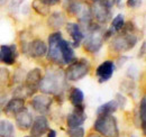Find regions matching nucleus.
I'll use <instances>...</instances> for the list:
<instances>
[{
  "label": "nucleus",
  "mask_w": 146,
  "mask_h": 137,
  "mask_svg": "<svg viewBox=\"0 0 146 137\" xmlns=\"http://www.w3.org/2000/svg\"><path fill=\"white\" fill-rule=\"evenodd\" d=\"M66 79L64 71L60 67H51L47 68L45 75L42 78L38 89L44 94L58 96L62 94L66 88Z\"/></svg>",
  "instance_id": "obj_1"
},
{
  "label": "nucleus",
  "mask_w": 146,
  "mask_h": 137,
  "mask_svg": "<svg viewBox=\"0 0 146 137\" xmlns=\"http://www.w3.org/2000/svg\"><path fill=\"white\" fill-rule=\"evenodd\" d=\"M131 23L125 24L123 29L120 31L121 33L117 36H113L111 42H110V50L116 53H125L131 49L135 47V45L138 42V36L134 33V28L131 26Z\"/></svg>",
  "instance_id": "obj_2"
},
{
  "label": "nucleus",
  "mask_w": 146,
  "mask_h": 137,
  "mask_svg": "<svg viewBox=\"0 0 146 137\" xmlns=\"http://www.w3.org/2000/svg\"><path fill=\"white\" fill-rule=\"evenodd\" d=\"M64 7L69 14L78 18L79 23L84 27L88 28L92 23V15L90 6L81 0H65Z\"/></svg>",
  "instance_id": "obj_3"
},
{
  "label": "nucleus",
  "mask_w": 146,
  "mask_h": 137,
  "mask_svg": "<svg viewBox=\"0 0 146 137\" xmlns=\"http://www.w3.org/2000/svg\"><path fill=\"white\" fill-rule=\"evenodd\" d=\"M87 36L83 38V47L89 53H97L101 50L104 45V34L105 29L100 24L92 23L91 25L86 29Z\"/></svg>",
  "instance_id": "obj_4"
},
{
  "label": "nucleus",
  "mask_w": 146,
  "mask_h": 137,
  "mask_svg": "<svg viewBox=\"0 0 146 137\" xmlns=\"http://www.w3.org/2000/svg\"><path fill=\"white\" fill-rule=\"evenodd\" d=\"M93 129L102 137H119L117 118L112 115L97 116Z\"/></svg>",
  "instance_id": "obj_5"
},
{
  "label": "nucleus",
  "mask_w": 146,
  "mask_h": 137,
  "mask_svg": "<svg viewBox=\"0 0 146 137\" xmlns=\"http://www.w3.org/2000/svg\"><path fill=\"white\" fill-rule=\"evenodd\" d=\"M91 65L87 59H79L69 64L65 70V79L68 81H79L90 73Z\"/></svg>",
  "instance_id": "obj_6"
},
{
  "label": "nucleus",
  "mask_w": 146,
  "mask_h": 137,
  "mask_svg": "<svg viewBox=\"0 0 146 137\" xmlns=\"http://www.w3.org/2000/svg\"><path fill=\"white\" fill-rule=\"evenodd\" d=\"M111 0H99L93 2L90 6L91 9L92 19H96L97 24H107L111 20V7H112Z\"/></svg>",
  "instance_id": "obj_7"
},
{
  "label": "nucleus",
  "mask_w": 146,
  "mask_h": 137,
  "mask_svg": "<svg viewBox=\"0 0 146 137\" xmlns=\"http://www.w3.org/2000/svg\"><path fill=\"white\" fill-rule=\"evenodd\" d=\"M62 33L61 32H54L48 36V47H47V57L50 61H52L53 63L57 64V65H62L64 64L63 63V60H62V56H61V53H60V47H58V44H60V41L62 39Z\"/></svg>",
  "instance_id": "obj_8"
},
{
  "label": "nucleus",
  "mask_w": 146,
  "mask_h": 137,
  "mask_svg": "<svg viewBox=\"0 0 146 137\" xmlns=\"http://www.w3.org/2000/svg\"><path fill=\"white\" fill-rule=\"evenodd\" d=\"M24 53H26L31 57L39 59V57H43V56L46 55L47 46H46V44L42 39L36 38V39H33V41L28 42V44H27Z\"/></svg>",
  "instance_id": "obj_9"
},
{
  "label": "nucleus",
  "mask_w": 146,
  "mask_h": 137,
  "mask_svg": "<svg viewBox=\"0 0 146 137\" xmlns=\"http://www.w3.org/2000/svg\"><path fill=\"white\" fill-rule=\"evenodd\" d=\"M87 119V115L84 112V104L80 107H74L72 111L66 117V125L69 128H75L83 125Z\"/></svg>",
  "instance_id": "obj_10"
},
{
  "label": "nucleus",
  "mask_w": 146,
  "mask_h": 137,
  "mask_svg": "<svg viewBox=\"0 0 146 137\" xmlns=\"http://www.w3.org/2000/svg\"><path fill=\"white\" fill-rule=\"evenodd\" d=\"M52 102H53V100H52V98L48 94L42 93V94L35 96L32 99L31 106L33 107V109L36 112H39V114L44 115V114L48 112V110H50V108L52 106Z\"/></svg>",
  "instance_id": "obj_11"
},
{
  "label": "nucleus",
  "mask_w": 146,
  "mask_h": 137,
  "mask_svg": "<svg viewBox=\"0 0 146 137\" xmlns=\"http://www.w3.org/2000/svg\"><path fill=\"white\" fill-rule=\"evenodd\" d=\"M18 57V51L16 45H1L0 46V62L6 65L15 64Z\"/></svg>",
  "instance_id": "obj_12"
},
{
  "label": "nucleus",
  "mask_w": 146,
  "mask_h": 137,
  "mask_svg": "<svg viewBox=\"0 0 146 137\" xmlns=\"http://www.w3.org/2000/svg\"><path fill=\"white\" fill-rule=\"evenodd\" d=\"M50 130L48 120L46 119L45 116L39 115L34 119L31 126V136L33 137H42L44 136Z\"/></svg>",
  "instance_id": "obj_13"
},
{
  "label": "nucleus",
  "mask_w": 146,
  "mask_h": 137,
  "mask_svg": "<svg viewBox=\"0 0 146 137\" xmlns=\"http://www.w3.org/2000/svg\"><path fill=\"white\" fill-rule=\"evenodd\" d=\"M113 71H115V63L112 61H105L98 65V68L96 70V75L99 82L104 83L112 76Z\"/></svg>",
  "instance_id": "obj_14"
},
{
  "label": "nucleus",
  "mask_w": 146,
  "mask_h": 137,
  "mask_svg": "<svg viewBox=\"0 0 146 137\" xmlns=\"http://www.w3.org/2000/svg\"><path fill=\"white\" fill-rule=\"evenodd\" d=\"M66 32L70 34L71 38H72V43H71L72 47L78 49L84 38V34H83V31L81 29V26L79 24H75V23H68L66 24Z\"/></svg>",
  "instance_id": "obj_15"
},
{
  "label": "nucleus",
  "mask_w": 146,
  "mask_h": 137,
  "mask_svg": "<svg viewBox=\"0 0 146 137\" xmlns=\"http://www.w3.org/2000/svg\"><path fill=\"white\" fill-rule=\"evenodd\" d=\"M58 47H60V53H61V56H62V60H63L64 64L69 65V64H71L72 62H74L76 60L74 50H73L72 45H71L70 42H68V41L62 38L60 41Z\"/></svg>",
  "instance_id": "obj_16"
},
{
  "label": "nucleus",
  "mask_w": 146,
  "mask_h": 137,
  "mask_svg": "<svg viewBox=\"0 0 146 137\" xmlns=\"http://www.w3.org/2000/svg\"><path fill=\"white\" fill-rule=\"evenodd\" d=\"M43 75H42V70L38 68H35L31 70L27 74H26V79H25V86H27L32 92H34L36 90L39 82L42 80Z\"/></svg>",
  "instance_id": "obj_17"
},
{
  "label": "nucleus",
  "mask_w": 146,
  "mask_h": 137,
  "mask_svg": "<svg viewBox=\"0 0 146 137\" xmlns=\"http://www.w3.org/2000/svg\"><path fill=\"white\" fill-rule=\"evenodd\" d=\"M15 119H16V126L21 130L29 129L32 126V122H33L32 114L26 108L21 109L19 112L15 115Z\"/></svg>",
  "instance_id": "obj_18"
},
{
  "label": "nucleus",
  "mask_w": 146,
  "mask_h": 137,
  "mask_svg": "<svg viewBox=\"0 0 146 137\" xmlns=\"http://www.w3.org/2000/svg\"><path fill=\"white\" fill-rule=\"evenodd\" d=\"M25 108V100L20 98H13L5 106V112L7 115H16L21 109Z\"/></svg>",
  "instance_id": "obj_19"
},
{
  "label": "nucleus",
  "mask_w": 146,
  "mask_h": 137,
  "mask_svg": "<svg viewBox=\"0 0 146 137\" xmlns=\"http://www.w3.org/2000/svg\"><path fill=\"white\" fill-rule=\"evenodd\" d=\"M69 99L73 107H80L83 106V101H84V94L82 92L81 89L79 88H71L70 92H69Z\"/></svg>",
  "instance_id": "obj_20"
},
{
  "label": "nucleus",
  "mask_w": 146,
  "mask_h": 137,
  "mask_svg": "<svg viewBox=\"0 0 146 137\" xmlns=\"http://www.w3.org/2000/svg\"><path fill=\"white\" fill-rule=\"evenodd\" d=\"M118 109V104L117 101L113 100H109L106 103L101 104L100 107H98L97 109V116H105V115H112L115 111H117Z\"/></svg>",
  "instance_id": "obj_21"
},
{
  "label": "nucleus",
  "mask_w": 146,
  "mask_h": 137,
  "mask_svg": "<svg viewBox=\"0 0 146 137\" xmlns=\"http://www.w3.org/2000/svg\"><path fill=\"white\" fill-rule=\"evenodd\" d=\"M64 24H65V16L61 11H54V13L51 14V16L48 18V25L52 28L58 29Z\"/></svg>",
  "instance_id": "obj_22"
},
{
  "label": "nucleus",
  "mask_w": 146,
  "mask_h": 137,
  "mask_svg": "<svg viewBox=\"0 0 146 137\" xmlns=\"http://www.w3.org/2000/svg\"><path fill=\"white\" fill-rule=\"evenodd\" d=\"M15 126L11 121L5 119L0 120V137H14Z\"/></svg>",
  "instance_id": "obj_23"
},
{
  "label": "nucleus",
  "mask_w": 146,
  "mask_h": 137,
  "mask_svg": "<svg viewBox=\"0 0 146 137\" xmlns=\"http://www.w3.org/2000/svg\"><path fill=\"white\" fill-rule=\"evenodd\" d=\"M32 6H33V9L36 11L37 14H39L42 16H47L51 13L50 6H47L42 0H34L33 3H32Z\"/></svg>",
  "instance_id": "obj_24"
},
{
  "label": "nucleus",
  "mask_w": 146,
  "mask_h": 137,
  "mask_svg": "<svg viewBox=\"0 0 146 137\" xmlns=\"http://www.w3.org/2000/svg\"><path fill=\"white\" fill-rule=\"evenodd\" d=\"M138 114H139V120L142 122V128L145 132L146 127V98L143 97L141 102H139V108H138Z\"/></svg>",
  "instance_id": "obj_25"
},
{
  "label": "nucleus",
  "mask_w": 146,
  "mask_h": 137,
  "mask_svg": "<svg viewBox=\"0 0 146 137\" xmlns=\"http://www.w3.org/2000/svg\"><path fill=\"white\" fill-rule=\"evenodd\" d=\"M124 25H125V18H124V16H123L121 14L117 15L116 17L112 19V21H111V28H112L116 33H119V32L123 29Z\"/></svg>",
  "instance_id": "obj_26"
},
{
  "label": "nucleus",
  "mask_w": 146,
  "mask_h": 137,
  "mask_svg": "<svg viewBox=\"0 0 146 137\" xmlns=\"http://www.w3.org/2000/svg\"><path fill=\"white\" fill-rule=\"evenodd\" d=\"M68 134L70 137H84V128L83 127H75V128H69Z\"/></svg>",
  "instance_id": "obj_27"
},
{
  "label": "nucleus",
  "mask_w": 146,
  "mask_h": 137,
  "mask_svg": "<svg viewBox=\"0 0 146 137\" xmlns=\"http://www.w3.org/2000/svg\"><path fill=\"white\" fill-rule=\"evenodd\" d=\"M9 80V71L7 68H0V86H3L8 82Z\"/></svg>",
  "instance_id": "obj_28"
},
{
  "label": "nucleus",
  "mask_w": 146,
  "mask_h": 137,
  "mask_svg": "<svg viewBox=\"0 0 146 137\" xmlns=\"http://www.w3.org/2000/svg\"><path fill=\"white\" fill-rule=\"evenodd\" d=\"M115 100L117 101L118 108H125V106H126V103H127V99H126L121 93H117Z\"/></svg>",
  "instance_id": "obj_29"
},
{
  "label": "nucleus",
  "mask_w": 146,
  "mask_h": 137,
  "mask_svg": "<svg viewBox=\"0 0 146 137\" xmlns=\"http://www.w3.org/2000/svg\"><path fill=\"white\" fill-rule=\"evenodd\" d=\"M143 3V0H127L126 5H127L128 8H131V9H136V8H139Z\"/></svg>",
  "instance_id": "obj_30"
},
{
  "label": "nucleus",
  "mask_w": 146,
  "mask_h": 137,
  "mask_svg": "<svg viewBox=\"0 0 146 137\" xmlns=\"http://www.w3.org/2000/svg\"><path fill=\"white\" fill-rule=\"evenodd\" d=\"M21 2H23V0H14V1L10 3V6H9V7H10V9H11L13 11H15L19 6L21 5Z\"/></svg>",
  "instance_id": "obj_31"
},
{
  "label": "nucleus",
  "mask_w": 146,
  "mask_h": 137,
  "mask_svg": "<svg viewBox=\"0 0 146 137\" xmlns=\"http://www.w3.org/2000/svg\"><path fill=\"white\" fill-rule=\"evenodd\" d=\"M42 1H43V2H45L47 6H50V7H51V6L57 5V3H58L61 0H42Z\"/></svg>",
  "instance_id": "obj_32"
},
{
  "label": "nucleus",
  "mask_w": 146,
  "mask_h": 137,
  "mask_svg": "<svg viewBox=\"0 0 146 137\" xmlns=\"http://www.w3.org/2000/svg\"><path fill=\"white\" fill-rule=\"evenodd\" d=\"M145 55V42L142 44V49L139 50V53H138V57H143Z\"/></svg>",
  "instance_id": "obj_33"
},
{
  "label": "nucleus",
  "mask_w": 146,
  "mask_h": 137,
  "mask_svg": "<svg viewBox=\"0 0 146 137\" xmlns=\"http://www.w3.org/2000/svg\"><path fill=\"white\" fill-rule=\"evenodd\" d=\"M127 60H128L127 56H124V55H123V56H120V57H119V60H118V65L120 67V65H121V64H124Z\"/></svg>",
  "instance_id": "obj_34"
},
{
  "label": "nucleus",
  "mask_w": 146,
  "mask_h": 137,
  "mask_svg": "<svg viewBox=\"0 0 146 137\" xmlns=\"http://www.w3.org/2000/svg\"><path fill=\"white\" fill-rule=\"evenodd\" d=\"M47 137H56V132L54 129H50L47 132Z\"/></svg>",
  "instance_id": "obj_35"
},
{
  "label": "nucleus",
  "mask_w": 146,
  "mask_h": 137,
  "mask_svg": "<svg viewBox=\"0 0 146 137\" xmlns=\"http://www.w3.org/2000/svg\"><path fill=\"white\" fill-rule=\"evenodd\" d=\"M111 2H112V5H116V6L120 7V2H121V0H111Z\"/></svg>",
  "instance_id": "obj_36"
},
{
  "label": "nucleus",
  "mask_w": 146,
  "mask_h": 137,
  "mask_svg": "<svg viewBox=\"0 0 146 137\" xmlns=\"http://www.w3.org/2000/svg\"><path fill=\"white\" fill-rule=\"evenodd\" d=\"M89 137H102V136H100V135H94V134H91V135H89Z\"/></svg>",
  "instance_id": "obj_37"
},
{
  "label": "nucleus",
  "mask_w": 146,
  "mask_h": 137,
  "mask_svg": "<svg viewBox=\"0 0 146 137\" xmlns=\"http://www.w3.org/2000/svg\"><path fill=\"white\" fill-rule=\"evenodd\" d=\"M5 1H7V0H0V3H3Z\"/></svg>",
  "instance_id": "obj_38"
},
{
  "label": "nucleus",
  "mask_w": 146,
  "mask_h": 137,
  "mask_svg": "<svg viewBox=\"0 0 146 137\" xmlns=\"http://www.w3.org/2000/svg\"><path fill=\"white\" fill-rule=\"evenodd\" d=\"M90 1H92V2H96V1H99V0H90Z\"/></svg>",
  "instance_id": "obj_39"
},
{
  "label": "nucleus",
  "mask_w": 146,
  "mask_h": 137,
  "mask_svg": "<svg viewBox=\"0 0 146 137\" xmlns=\"http://www.w3.org/2000/svg\"><path fill=\"white\" fill-rule=\"evenodd\" d=\"M130 137H137V136H135V135H131Z\"/></svg>",
  "instance_id": "obj_40"
},
{
  "label": "nucleus",
  "mask_w": 146,
  "mask_h": 137,
  "mask_svg": "<svg viewBox=\"0 0 146 137\" xmlns=\"http://www.w3.org/2000/svg\"><path fill=\"white\" fill-rule=\"evenodd\" d=\"M25 137H33V136H25Z\"/></svg>",
  "instance_id": "obj_41"
},
{
  "label": "nucleus",
  "mask_w": 146,
  "mask_h": 137,
  "mask_svg": "<svg viewBox=\"0 0 146 137\" xmlns=\"http://www.w3.org/2000/svg\"><path fill=\"white\" fill-rule=\"evenodd\" d=\"M0 115H1V111H0Z\"/></svg>",
  "instance_id": "obj_42"
}]
</instances>
